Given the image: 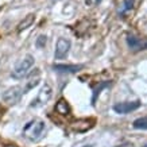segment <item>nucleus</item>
Returning a JSON list of instances; mask_svg holds the SVG:
<instances>
[{
  "label": "nucleus",
  "instance_id": "11",
  "mask_svg": "<svg viewBox=\"0 0 147 147\" xmlns=\"http://www.w3.org/2000/svg\"><path fill=\"white\" fill-rule=\"evenodd\" d=\"M39 76H40V73H39V70L36 69V71H35V76H34V73H32V76L28 78V81H27V84H26V88H24V93H26L27 90H30V89H32L34 86H36V85L39 84Z\"/></svg>",
  "mask_w": 147,
  "mask_h": 147
},
{
  "label": "nucleus",
  "instance_id": "5",
  "mask_svg": "<svg viewBox=\"0 0 147 147\" xmlns=\"http://www.w3.org/2000/svg\"><path fill=\"white\" fill-rule=\"evenodd\" d=\"M140 107V101L139 100H135V101H124V102H117L113 105V111L116 113H120V115H125V113H129V112L135 111Z\"/></svg>",
  "mask_w": 147,
  "mask_h": 147
},
{
  "label": "nucleus",
  "instance_id": "6",
  "mask_svg": "<svg viewBox=\"0 0 147 147\" xmlns=\"http://www.w3.org/2000/svg\"><path fill=\"white\" fill-rule=\"evenodd\" d=\"M50 97H51V88H50V85L45 84L43 86H42V89L39 90V93H38V96H36L35 100H32L31 102V107H42L43 104H46V102L50 100Z\"/></svg>",
  "mask_w": 147,
  "mask_h": 147
},
{
  "label": "nucleus",
  "instance_id": "2",
  "mask_svg": "<svg viewBox=\"0 0 147 147\" xmlns=\"http://www.w3.org/2000/svg\"><path fill=\"white\" fill-rule=\"evenodd\" d=\"M32 65H34V57L30 55V54H27L26 57L22 58L15 65V67L12 70V77L13 78H23V77H26L28 74L30 69L32 67Z\"/></svg>",
  "mask_w": 147,
  "mask_h": 147
},
{
  "label": "nucleus",
  "instance_id": "15",
  "mask_svg": "<svg viewBox=\"0 0 147 147\" xmlns=\"http://www.w3.org/2000/svg\"><path fill=\"white\" fill-rule=\"evenodd\" d=\"M107 86H109V81H105V82H101L100 84V86H97L96 89L93 90V97H92V102H94L96 101V98H97V94L101 92L104 88H107Z\"/></svg>",
  "mask_w": 147,
  "mask_h": 147
},
{
  "label": "nucleus",
  "instance_id": "7",
  "mask_svg": "<svg viewBox=\"0 0 147 147\" xmlns=\"http://www.w3.org/2000/svg\"><path fill=\"white\" fill-rule=\"evenodd\" d=\"M127 45L134 51H140V50L147 49V38H138L134 35L127 36Z\"/></svg>",
  "mask_w": 147,
  "mask_h": 147
},
{
  "label": "nucleus",
  "instance_id": "16",
  "mask_svg": "<svg viewBox=\"0 0 147 147\" xmlns=\"http://www.w3.org/2000/svg\"><path fill=\"white\" fill-rule=\"evenodd\" d=\"M46 36L45 35H39L38 36V39H36V46L39 47V49H42V47H45L46 45Z\"/></svg>",
  "mask_w": 147,
  "mask_h": 147
},
{
  "label": "nucleus",
  "instance_id": "1",
  "mask_svg": "<svg viewBox=\"0 0 147 147\" xmlns=\"http://www.w3.org/2000/svg\"><path fill=\"white\" fill-rule=\"evenodd\" d=\"M46 124L43 120L40 119H32L24 125L23 128V136L31 142H38L43 134H45Z\"/></svg>",
  "mask_w": 147,
  "mask_h": 147
},
{
  "label": "nucleus",
  "instance_id": "17",
  "mask_svg": "<svg viewBox=\"0 0 147 147\" xmlns=\"http://www.w3.org/2000/svg\"><path fill=\"white\" fill-rule=\"evenodd\" d=\"M4 147H16V146H13V144H7V146H4Z\"/></svg>",
  "mask_w": 147,
  "mask_h": 147
},
{
  "label": "nucleus",
  "instance_id": "18",
  "mask_svg": "<svg viewBox=\"0 0 147 147\" xmlns=\"http://www.w3.org/2000/svg\"><path fill=\"white\" fill-rule=\"evenodd\" d=\"M1 115H3V113H1V112H0V119H1Z\"/></svg>",
  "mask_w": 147,
  "mask_h": 147
},
{
  "label": "nucleus",
  "instance_id": "9",
  "mask_svg": "<svg viewBox=\"0 0 147 147\" xmlns=\"http://www.w3.org/2000/svg\"><path fill=\"white\" fill-rule=\"evenodd\" d=\"M73 129L77 131V132H85L86 129H89L92 127V121L86 120V119H80V120H76L73 124H71Z\"/></svg>",
  "mask_w": 147,
  "mask_h": 147
},
{
  "label": "nucleus",
  "instance_id": "14",
  "mask_svg": "<svg viewBox=\"0 0 147 147\" xmlns=\"http://www.w3.org/2000/svg\"><path fill=\"white\" fill-rule=\"evenodd\" d=\"M132 125L136 129H147V116H143V117H139V119L134 120Z\"/></svg>",
  "mask_w": 147,
  "mask_h": 147
},
{
  "label": "nucleus",
  "instance_id": "13",
  "mask_svg": "<svg viewBox=\"0 0 147 147\" xmlns=\"http://www.w3.org/2000/svg\"><path fill=\"white\" fill-rule=\"evenodd\" d=\"M134 1L135 0H124L120 7V9H119V13H120V15H124V13H127L128 11H131L132 7H134Z\"/></svg>",
  "mask_w": 147,
  "mask_h": 147
},
{
  "label": "nucleus",
  "instance_id": "4",
  "mask_svg": "<svg viewBox=\"0 0 147 147\" xmlns=\"http://www.w3.org/2000/svg\"><path fill=\"white\" fill-rule=\"evenodd\" d=\"M69 50H70V40L66 39V38H58L54 58L55 59H63L65 57H67Z\"/></svg>",
  "mask_w": 147,
  "mask_h": 147
},
{
  "label": "nucleus",
  "instance_id": "12",
  "mask_svg": "<svg viewBox=\"0 0 147 147\" xmlns=\"http://www.w3.org/2000/svg\"><path fill=\"white\" fill-rule=\"evenodd\" d=\"M32 23H34V15H32V13H30V15H27L26 18L23 19L22 22L18 24V31H23V30L28 28Z\"/></svg>",
  "mask_w": 147,
  "mask_h": 147
},
{
  "label": "nucleus",
  "instance_id": "8",
  "mask_svg": "<svg viewBox=\"0 0 147 147\" xmlns=\"http://www.w3.org/2000/svg\"><path fill=\"white\" fill-rule=\"evenodd\" d=\"M53 69L58 73H77L82 69V65H54Z\"/></svg>",
  "mask_w": 147,
  "mask_h": 147
},
{
  "label": "nucleus",
  "instance_id": "10",
  "mask_svg": "<svg viewBox=\"0 0 147 147\" xmlns=\"http://www.w3.org/2000/svg\"><path fill=\"white\" fill-rule=\"evenodd\" d=\"M55 111H57V113H59V115H62V116L70 115V107H69L66 100H63V98H61L55 104Z\"/></svg>",
  "mask_w": 147,
  "mask_h": 147
},
{
  "label": "nucleus",
  "instance_id": "19",
  "mask_svg": "<svg viewBox=\"0 0 147 147\" xmlns=\"http://www.w3.org/2000/svg\"><path fill=\"white\" fill-rule=\"evenodd\" d=\"M143 147H147V144H144V146H143Z\"/></svg>",
  "mask_w": 147,
  "mask_h": 147
},
{
  "label": "nucleus",
  "instance_id": "3",
  "mask_svg": "<svg viewBox=\"0 0 147 147\" xmlns=\"http://www.w3.org/2000/svg\"><path fill=\"white\" fill-rule=\"evenodd\" d=\"M23 93H24V90L22 86H12L3 93V100L7 104H16V102H19Z\"/></svg>",
  "mask_w": 147,
  "mask_h": 147
}]
</instances>
